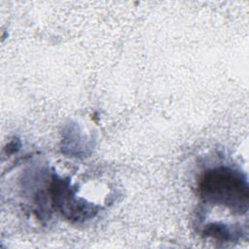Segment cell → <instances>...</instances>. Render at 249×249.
<instances>
[{"label":"cell","instance_id":"obj_1","mask_svg":"<svg viewBox=\"0 0 249 249\" xmlns=\"http://www.w3.org/2000/svg\"><path fill=\"white\" fill-rule=\"evenodd\" d=\"M198 192L206 202L223 205L234 213L248 211V183L245 175L229 166L206 170L198 182Z\"/></svg>","mask_w":249,"mask_h":249},{"label":"cell","instance_id":"obj_2","mask_svg":"<svg viewBox=\"0 0 249 249\" xmlns=\"http://www.w3.org/2000/svg\"><path fill=\"white\" fill-rule=\"evenodd\" d=\"M203 233L218 240L229 241L233 239V234L230 228L227 227V225L220 223H212L206 226L203 231Z\"/></svg>","mask_w":249,"mask_h":249}]
</instances>
